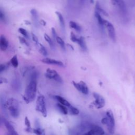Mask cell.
<instances>
[{
    "mask_svg": "<svg viewBox=\"0 0 135 135\" xmlns=\"http://www.w3.org/2000/svg\"><path fill=\"white\" fill-rule=\"evenodd\" d=\"M8 43L6 37L2 35L0 36V49L2 51H5L8 47Z\"/></svg>",
    "mask_w": 135,
    "mask_h": 135,
    "instance_id": "13",
    "label": "cell"
},
{
    "mask_svg": "<svg viewBox=\"0 0 135 135\" xmlns=\"http://www.w3.org/2000/svg\"><path fill=\"white\" fill-rule=\"evenodd\" d=\"M82 135H104V131L101 127L93 124L89 130Z\"/></svg>",
    "mask_w": 135,
    "mask_h": 135,
    "instance_id": "8",
    "label": "cell"
},
{
    "mask_svg": "<svg viewBox=\"0 0 135 135\" xmlns=\"http://www.w3.org/2000/svg\"><path fill=\"white\" fill-rule=\"evenodd\" d=\"M69 26L73 29H74V30H75L77 32H81V27L80 26V25L76 22H74V21H71L69 22Z\"/></svg>",
    "mask_w": 135,
    "mask_h": 135,
    "instance_id": "21",
    "label": "cell"
},
{
    "mask_svg": "<svg viewBox=\"0 0 135 135\" xmlns=\"http://www.w3.org/2000/svg\"><path fill=\"white\" fill-rule=\"evenodd\" d=\"M7 83V80L3 77H0V84H3V83Z\"/></svg>",
    "mask_w": 135,
    "mask_h": 135,
    "instance_id": "39",
    "label": "cell"
},
{
    "mask_svg": "<svg viewBox=\"0 0 135 135\" xmlns=\"http://www.w3.org/2000/svg\"><path fill=\"white\" fill-rule=\"evenodd\" d=\"M3 117H2L1 115H0V127H1L3 124Z\"/></svg>",
    "mask_w": 135,
    "mask_h": 135,
    "instance_id": "42",
    "label": "cell"
},
{
    "mask_svg": "<svg viewBox=\"0 0 135 135\" xmlns=\"http://www.w3.org/2000/svg\"><path fill=\"white\" fill-rule=\"evenodd\" d=\"M101 122L103 124L107 126V129L110 133L112 134L114 133L115 120L113 112L111 110L107 111L106 117L102 119Z\"/></svg>",
    "mask_w": 135,
    "mask_h": 135,
    "instance_id": "3",
    "label": "cell"
},
{
    "mask_svg": "<svg viewBox=\"0 0 135 135\" xmlns=\"http://www.w3.org/2000/svg\"><path fill=\"white\" fill-rule=\"evenodd\" d=\"M31 36H32V38L33 41L36 44H38V40L37 37L35 35V34H34L33 33H31Z\"/></svg>",
    "mask_w": 135,
    "mask_h": 135,
    "instance_id": "36",
    "label": "cell"
},
{
    "mask_svg": "<svg viewBox=\"0 0 135 135\" xmlns=\"http://www.w3.org/2000/svg\"><path fill=\"white\" fill-rule=\"evenodd\" d=\"M55 40H56V41L57 42V43L59 44V45L61 47V49L62 50H63L64 51H65V44L64 41L63 40V39L57 36Z\"/></svg>",
    "mask_w": 135,
    "mask_h": 135,
    "instance_id": "27",
    "label": "cell"
},
{
    "mask_svg": "<svg viewBox=\"0 0 135 135\" xmlns=\"http://www.w3.org/2000/svg\"><path fill=\"white\" fill-rule=\"evenodd\" d=\"M55 14L59 18L60 24V26H61L62 29L63 31H64L65 25V21H64V20L62 14L59 12H55Z\"/></svg>",
    "mask_w": 135,
    "mask_h": 135,
    "instance_id": "19",
    "label": "cell"
},
{
    "mask_svg": "<svg viewBox=\"0 0 135 135\" xmlns=\"http://www.w3.org/2000/svg\"><path fill=\"white\" fill-rule=\"evenodd\" d=\"M6 108L12 117L16 118L19 116L20 105L16 99L13 98H9L6 101Z\"/></svg>",
    "mask_w": 135,
    "mask_h": 135,
    "instance_id": "2",
    "label": "cell"
},
{
    "mask_svg": "<svg viewBox=\"0 0 135 135\" xmlns=\"http://www.w3.org/2000/svg\"><path fill=\"white\" fill-rule=\"evenodd\" d=\"M11 63L14 68H17L18 66V59L16 55H15L14 56H13V57L11 59Z\"/></svg>",
    "mask_w": 135,
    "mask_h": 135,
    "instance_id": "30",
    "label": "cell"
},
{
    "mask_svg": "<svg viewBox=\"0 0 135 135\" xmlns=\"http://www.w3.org/2000/svg\"><path fill=\"white\" fill-rule=\"evenodd\" d=\"M69 135H80L81 133L78 129V128L76 127L70 128L69 130L68 131Z\"/></svg>",
    "mask_w": 135,
    "mask_h": 135,
    "instance_id": "24",
    "label": "cell"
},
{
    "mask_svg": "<svg viewBox=\"0 0 135 135\" xmlns=\"http://www.w3.org/2000/svg\"><path fill=\"white\" fill-rule=\"evenodd\" d=\"M35 109L36 111L40 112L44 117H46L47 110L46 103L45 97L43 95H40L38 96L36 102Z\"/></svg>",
    "mask_w": 135,
    "mask_h": 135,
    "instance_id": "4",
    "label": "cell"
},
{
    "mask_svg": "<svg viewBox=\"0 0 135 135\" xmlns=\"http://www.w3.org/2000/svg\"><path fill=\"white\" fill-rule=\"evenodd\" d=\"M94 15L95 18H97V20L98 21V24H99V25L101 27L104 26V23H105V20H104L102 16H101V14H100L98 12H97V11H95L94 12Z\"/></svg>",
    "mask_w": 135,
    "mask_h": 135,
    "instance_id": "18",
    "label": "cell"
},
{
    "mask_svg": "<svg viewBox=\"0 0 135 135\" xmlns=\"http://www.w3.org/2000/svg\"><path fill=\"white\" fill-rule=\"evenodd\" d=\"M18 32H19L21 34H22L24 36H25V37H27V38L28 37L27 32V31H26L25 29H24V28H22V27H20V28H18Z\"/></svg>",
    "mask_w": 135,
    "mask_h": 135,
    "instance_id": "33",
    "label": "cell"
},
{
    "mask_svg": "<svg viewBox=\"0 0 135 135\" xmlns=\"http://www.w3.org/2000/svg\"><path fill=\"white\" fill-rule=\"evenodd\" d=\"M6 20V17H5V15L4 13V12L0 10V20L2 21H5Z\"/></svg>",
    "mask_w": 135,
    "mask_h": 135,
    "instance_id": "37",
    "label": "cell"
},
{
    "mask_svg": "<svg viewBox=\"0 0 135 135\" xmlns=\"http://www.w3.org/2000/svg\"><path fill=\"white\" fill-rule=\"evenodd\" d=\"M6 100L4 95H2L0 97V107L3 112L7 114V108H6Z\"/></svg>",
    "mask_w": 135,
    "mask_h": 135,
    "instance_id": "12",
    "label": "cell"
},
{
    "mask_svg": "<svg viewBox=\"0 0 135 135\" xmlns=\"http://www.w3.org/2000/svg\"><path fill=\"white\" fill-rule=\"evenodd\" d=\"M104 26L105 27L108 31V35L110 38H111V40H112L113 41H115L116 39L115 31L113 24L111 23H110L109 21L105 20V23H104Z\"/></svg>",
    "mask_w": 135,
    "mask_h": 135,
    "instance_id": "9",
    "label": "cell"
},
{
    "mask_svg": "<svg viewBox=\"0 0 135 135\" xmlns=\"http://www.w3.org/2000/svg\"><path fill=\"white\" fill-rule=\"evenodd\" d=\"M24 122H25V124L26 126V128L25 129V131L26 132H33V129L31 128V127L30 121V120H28V118L27 117H25Z\"/></svg>",
    "mask_w": 135,
    "mask_h": 135,
    "instance_id": "23",
    "label": "cell"
},
{
    "mask_svg": "<svg viewBox=\"0 0 135 135\" xmlns=\"http://www.w3.org/2000/svg\"><path fill=\"white\" fill-rule=\"evenodd\" d=\"M51 32H52V36H53L54 39H56V37L57 36V34H56L55 29L54 27H52V28H51Z\"/></svg>",
    "mask_w": 135,
    "mask_h": 135,
    "instance_id": "38",
    "label": "cell"
},
{
    "mask_svg": "<svg viewBox=\"0 0 135 135\" xmlns=\"http://www.w3.org/2000/svg\"><path fill=\"white\" fill-rule=\"evenodd\" d=\"M56 107L57 109L60 111L61 113H62L63 114H67L68 113V110L66 108V107L58 103L56 104Z\"/></svg>",
    "mask_w": 135,
    "mask_h": 135,
    "instance_id": "22",
    "label": "cell"
},
{
    "mask_svg": "<svg viewBox=\"0 0 135 135\" xmlns=\"http://www.w3.org/2000/svg\"><path fill=\"white\" fill-rule=\"evenodd\" d=\"M119 0H111V3L113 5H116L118 4Z\"/></svg>",
    "mask_w": 135,
    "mask_h": 135,
    "instance_id": "41",
    "label": "cell"
},
{
    "mask_svg": "<svg viewBox=\"0 0 135 135\" xmlns=\"http://www.w3.org/2000/svg\"><path fill=\"white\" fill-rule=\"evenodd\" d=\"M41 61L45 64H51V65H55L56 66H61L63 67L64 66V64L63 63L59 60H56L55 59H50L49 57H45Z\"/></svg>",
    "mask_w": 135,
    "mask_h": 135,
    "instance_id": "10",
    "label": "cell"
},
{
    "mask_svg": "<svg viewBox=\"0 0 135 135\" xmlns=\"http://www.w3.org/2000/svg\"><path fill=\"white\" fill-rule=\"evenodd\" d=\"M6 69V65L5 64H0V73L4 71Z\"/></svg>",
    "mask_w": 135,
    "mask_h": 135,
    "instance_id": "40",
    "label": "cell"
},
{
    "mask_svg": "<svg viewBox=\"0 0 135 135\" xmlns=\"http://www.w3.org/2000/svg\"><path fill=\"white\" fill-rule=\"evenodd\" d=\"M105 135H109V134H105Z\"/></svg>",
    "mask_w": 135,
    "mask_h": 135,
    "instance_id": "46",
    "label": "cell"
},
{
    "mask_svg": "<svg viewBox=\"0 0 135 135\" xmlns=\"http://www.w3.org/2000/svg\"><path fill=\"white\" fill-rule=\"evenodd\" d=\"M95 11L98 12L100 14H102L106 16H108V14L107 13V12L101 7L100 4L98 2H97L95 4Z\"/></svg>",
    "mask_w": 135,
    "mask_h": 135,
    "instance_id": "20",
    "label": "cell"
},
{
    "mask_svg": "<svg viewBox=\"0 0 135 135\" xmlns=\"http://www.w3.org/2000/svg\"><path fill=\"white\" fill-rule=\"evenodd\" d=\"M40 23L42 24V25H44V26H45V25H46V22L43 20H40Z\"/></svg>",
    "mask_w": 135,
    "mask_h": 135,
    "instance_id": "43",
    "label": "cell"
},
{
    "mask_svg": "<svg viewBox=\"0 0 135 135\" xmlns=\"http://www.w3.org/2000/svg\"><path fill=\"white\" fill-rule=\"evenodd\" d=\"M38 76V73L36 71H33L31 73L30 75V81L36 80L37 81V78Z\"/></svg>",
    "mask_w": 135,
    "mask_h": 135,
    "instance_id": "32",
    "label": "cell"
},
{
    "mask_svg": "<svg viewBox=\"0 0 135 135\" xmlns=\"http://www.w3.org/2000/svg\"><path fill=\"white\" fill-rule=\"evenodd\" d=\"M93 96L94 98V100L92 102L93 105L98 109L102 108L105 104V101L104 98L98 93H93Z\"/></svg>",
    "mask_w": 135,
    "mask_h": 135,
    "instance_id": "6",
    "label": "cell"
},
{
    "mask_svg": "<svg viewBox=\"0 0 135 135\" xmlns=\"http://www.w3.org/2000/svg\"><path fill=\"white\" fill-rule=\"evenodd\" d=\"M77 44H79L81 49L83 51H86L87 50V46L86 42L85 41V40L83 37L81 36L79 38H78V40L76 42Z\"/></svg>",
    "mask_w": 135,
    "mask_h": 135,
    "instance_id": "17",
    "label": "cell"
},
{
    "mask_svg": "<svg viewBox=\"0 0 135 135\" xmlns=\"http://www.w3.org/2000/svg\"><path fill=\"white\" fill-rule=\"evenodd\" d=\"M75 88L84 94H88L89 93V89L86 84L83 81H80L79 82H76L74 81L72 82Z\"/></svg>",
    "mask_w": 135,
    "mask_h": 135,
    "instance_id": "7",
    "label": "cell"
},
{
    "mask_svg": "<svg viewBox=\"0 0 135 135\" xmlns=\"http://www.w3.org/2000/svg\"><path fill=\"white\" fill-rule=\"evenodd\" d=\"M51 135H54V134H51Z\"/></svg>",
    "mask_w": 135,
    "mask_h": 135,
    "instance_id": "45",
    "label": "cell"
},
{
    "mask_svg": "<svg viewBox=\"0 0 135 135\" xmlns=\"http://www.w3.org/2000/svg\"><path fill=\"white\" fill-rule=\"evenodd\" d=\"M39 52L40 53L42 54L43 56H46L47 55V52L46 50L45 47L41 44L39 43Z\"/></svg>",
    "mask_w": 135,
    "mask_h": 135,
    "instance_id": "29",
    "label": "cell"
},
{
    "mask_svg": "<svg viewBox=\"0 0 135 135\" xmlns=\"http://www.w3.org/2000/svg\"><path fill=\"white\" fill-rule=\"evenodd\" d=\"M31 14H32V16L33 18H34V20L35 22H37V18H38V13L37 11L35 9H32L30 11Z\"/></svg>",
    "mask_w": 135,
    "mask_h": 135,
    "instance_id": "31",
    "label": "cell"
},
{
    "mask_svg": "<svg viewBox=\"0 0 135 135\" xmlns=\"http://www.w3.org/2000/svg\"><path fill=\"white\" fill-rule=\"evenodd\" d=\"M117 5H118L119 9L121 11V13L123 15H126V14L127 13V8H126V4H125L124 1L123 0H119Z\"/></svg>",
    "mask_w": 135,
    "mask_h": 135,
    "instance_id": "16",
    "label": "cell"
},
{
    "mask_svg": "<svg viewBox=\"0 0 135 135\" xmlns=\"http://www.w3.org/2000/svg\"><path fill=\"white\" fill-rule=\"evenodd\" d=\"M69 111L70 113L72 115H78L79 114V109L72 105L69 107Z\"/></svg>",
    "mask_w": 135,
    "mask_h": 135,
    "instance_id": "28",
    "label": "cell"
},
{
    "mask_svg": "<svg viewBox=\"0 0 135 135\" xmlns=\"http://www.w3.org/2000/svg\"><path fill=\"white\" fill-rule=\"evenodd\" d=\"M118 135H119V134H118Z\"/></svg>",
    "mask_w": 135,
    "mask_h": 135,
    "instance_id": "47",
    "label": "cell"
},
{
    "mask_svg": "<svg viewBox=\"0 0 135 135\" xmlns=\"http://www.w3.org/2000/svg\"><path fill=\"white\" fill-rule=\"evenodd\" d=\"M37 91V81H30L26 88L25 93L23 96L24 101L26 103L33 102L36 97Z\"/></svg>",
    "mask_w": 135,
    "mask_h": 135,
    "instance_id": "1",
    "label": "cell"
},
{
    "mask_svg": "<svg viewBox=\"0 0 135 135\" xmlns=\"http://www.w3.org/2000/svg\"><path fill=\"white\" fill-rule=\"evenodd\" d=\"M6 135H11V134H10L9 133H7Z\"/></svg>",
    "mask_w": 135,
    "mask_h": 135,
    "instance_id": "44",
    "label": "cell"
},
{
    "mask_svg": "<svg viewBox=\"0 0 135 135\" xmlns=\"http://www.w3.org/2000/svg\"><path fill=\"white\" fill-rule=\"evenodd\" d=\"M70 39L73 42L76 43L77 41L78 40V37H77L75 35V34L73 32H72L70 34Z\"/></svg>",
    "mask_w": 135,
    "mask_h": 135,
    "instance_id": "34",
    "label": "cell"
},
{
    "mask_svg": "<svg viewBox=\"0 0 135 135\" xmlns=\"http://www.w3.org/2000/svg\"><path fill=\"white\" fill-rule=\"evenodd\" d=\"M45 76L49 79L53 80L60 83H62L63 82V80L59 74L54 70L48 68L46 70V72L45 73Z\"/></svg>",
    "mask_w": 135,
    "mask_h": 135,
    "instance_id": "5",
    "label": "cell"
},
{
    "mask_svg": "<svg viewBox=\"0 0 135 135\" xmlns=\"http://www.w3.org/2000/svg\"><path fill=\"white\" fill-rule=\"evenodd\" d=\"M44 38L45 40L48 43V44H49V45L51 47V48L53 49L54 48V45L53 42L52 41V40L51 38V37L47 34L45 33L44 35Z\"/></svg>",
    "mask_w": 135,
    "mask_h": 135,
    "instance_id": "26",
    "label": "cell"
},
{
    "mask_svg": "<svg viewBox=\"0 0 135 135\" xmlns=\"http://www.w3.org/2000/svg\"><path fill=\"white\" fill-rule=\"evenodd\" d=\"M18 38H19V41H20V42L21 44H25L27 46H28V44L27 42L26 41V40L24 37H21V36H19Z\"/></svg>",
    "mask_w": 135,
    "mask_h": 135,
    "instance_id": "35",
    "label": "cell"
},
{
    "mask_svg": "<svg viewBox=\"0 0 135 135\" xmlns=\"http://www.w3.org/2000/svg\"><path fill=\"white\" fill-rule=\"evenodd\" d=\"M33 132H34L36 135H45V132L44 129L40 127L35 128L33 129Z\"/></svg>",
    "mask_w": 135,
    "mask_h": 135,
    "instance_id": "25",
    "label": "cell"
},
{
    "mask_svg": "<svg viewBox=\"0 0 135 135\" xmlns=\"http://www.w3.org/2000/svg\"><path fill=\"white\" fill-rule=\"evenodd\" d=\"M54 99H55L57 101H59V103L65 106V107H69L71 105V104L70 103V102L66 100L65 99H64V98H63L60 95H54Z\"/></svg>",
    "mask_w": 135,
    "mask_h": 135,
    "instance_id": "14",
    "label": "cell"
},
{
    "mask_svg": "<svg viewBox=\"0 0 135 135\" xmlns=\"http://www.w3.org/2000/svg\"><path fill=\"white\" fill-rule=\"evenodd\" d=\"M11 85L12 87V89L16 91H18L21 89V82L20 81L17 79L15 78L13 79L11 83Z\"/></svg>",
    "mask_w": 135,
    "mask_h": 135,
    "instance_id": "15",
    "label": "cell"
},
{
    "mask_svg": "<svg viewBox=\"0 0 135 135\" xmlns=\"http://www.w3.org/2000/svg\"><path fill=\"white\" fill-rule=\"evenodd\" d=\"M3 123L11 135H18L13 126L5 118H3Z\"/></svg>",
    "mask_w": 135,
    "mask_h": 135,
    "instance_id": "11",
    "label": "cell"
}]
</instances>
